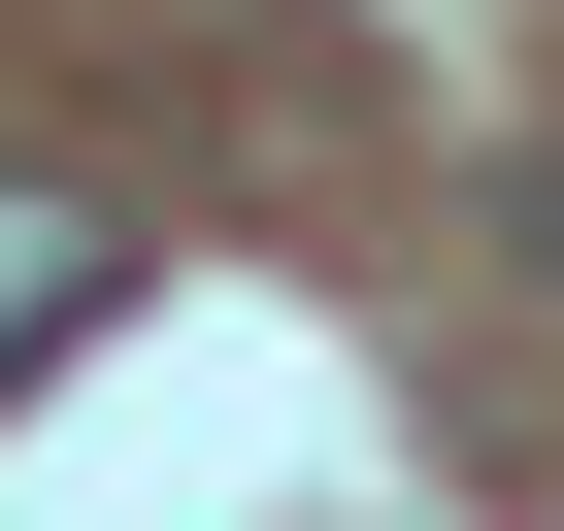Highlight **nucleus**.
<instances>
[{
	"label": "nucleus",
	"instance_id": "nucleus-1",
	"mask_svg": "<svg viewBox=\"0 0 564 531\" xmlns=\"http://www.w3.org/2000/svg\"><path fill=\"white\" fill-rule=\"evenodd\" d=\"M100 266H133V232H100V199H0V399H34V366H67V333H100Z\"/></svg>",
	"mask_w": 564,
	"mask_h": 531
}]
</instances>
